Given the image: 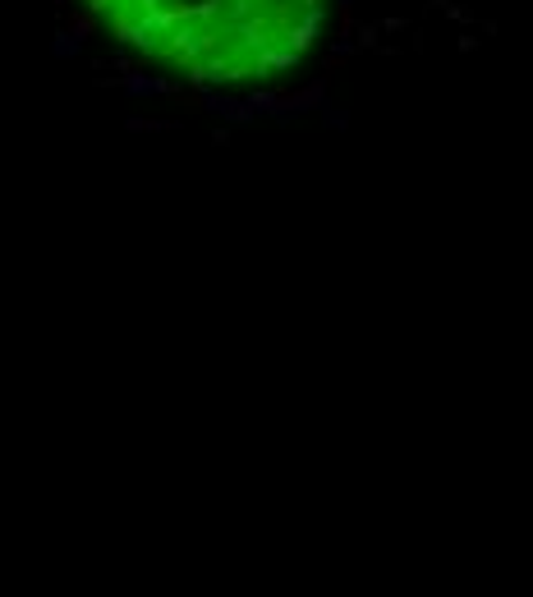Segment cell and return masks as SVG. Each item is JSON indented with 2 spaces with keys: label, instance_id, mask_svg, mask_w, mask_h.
<instances>
[{
  "label": "cell",
  "instance_id": "6da1fadb",
  "mask_svg": "<svg viewBox=\"0 0 533 597\" xmlns=\"http://www.w3.org/2000/svg\"><path fill=\"white\" fill-rule=\"evenodd\" d=\"M143 60L202 88L267 84L318 42L332 0H84Z\"/></svg>",
  "mask_w": 533,
  "mask_h": 597
}]
</instances>
